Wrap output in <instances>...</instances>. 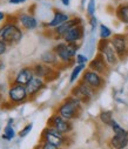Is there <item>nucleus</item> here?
Wrapping results in <instances>:
<instances>
[{"mask_svg": "<svg viewBox=\"0 0 128 149\" xmlns=\"http://www.w3.org/2000/svg\"><path fill=\"white\" fill-rule=\"evenodd\" d=\"M22 35L24 32L17 21V17L14 15L13 20H10L7 17L6 21L0 27V40L6 42L8 46H14L21 41Z\"/></svg>", "mask_w": 128, "mask_h": 149, "instance_id": "nucleus-1", "label": "nucleus"}, {"mask_svg": "<svg viewBox=\"0 0 128 149\" xmlns=\"http://www.w3.org/2000/svg\"><path fill=\"white\" fill-rule=\"evenodd\" d=\"M82 104L83 103L79 99L73 95H69L57 107L55 113L68 121H73L81 115Z\"/></svg>", "mask_w": 128, "mask_h": 149, "instance_id": "nucleus-2", "label": "nucleus"}, {"mask_svg": "<svg viewBox=\"0 0 128 149\" xmlns=\"http://www.w3.org/2000/svg\"><path fill=\"white\" fill-rule=\"evenodd\" d=\"M80 46L79 44H66L65 41L58 42L52 49L55 52L60 63L62 66H71L75 63V56Z\"/></svg>", "mask_w": 128, "mask_h": 149, "instance_id": "nucleus-3", "label": "nucleus"}, {"mask_svg": "<svg viewBox=\"0 0 128 149\" xmlns=\"http://www.w3.org/2000/svg\"><path fill=\"white\" fill-rule=\"evenodd\" d=\"M40 142H47V143L54 144L57 147L65 148L71 143V139L68 135H64L60 132H58L55 128L47 126L41 132Z\"/></svg>", "mask_w": 128, "mask_h": 149, "instance_id": "nucleus-4", "label": "nucleus"}, {"mask_svg": "<svg viewBox=\"0 0 128 149\" xmlns=\"http://www.w3.org/2000/svg\"><path fill=\"white\" fill-rule=\"evenodd\" d=\"M95 94H97V91H94L92 87H90L87 84H85L81 80L71 91V95L79 99L82 103H90L94 99Z\"/></svg>", "mask_w": 128, "mask_h": 149, "instance_id": "nucleus-5", "label": "nucleus"}, {"mask_svg": "<svg viewBox=\"0 0 128 149\" xmlns=\"http://www.w3.org/2000/svg\"><path fill=\"white\" fill-rule=\"evenodd\" d=\"M32 68H33V72H34V75L38 77V78L44 79L46 82L53 81V80H55L59 77L58 68L47 66V65L42 63V62H35V63H33L32 65Z\"/></svg>", "mask_w": 128, "mask_h": 149, "instance_id": "nucleus-6", "label": "nucleus"}, {"mask_svg": "<svg viewBox=\"0 0 128 149\" xmlns=\"http://www.w3.org/2000/svg\"><path fill=\"white\" fill-rule=\"evenodd\" d=\"M98 52L102 54L104 59L106 60V62L108 63L109 67H114L119 63L120 59L116 54V52L114 51L113 46L111 45L109 40H99L98 42Z\"/></svg>", "mask_w": 128, "mask_h": 149, "instance_id": "nucleus-7", "label": "nucleus"}, {"mask_svg": "<svg viewBox=\"0 0 128 149\" xmlns=\"http://www.w3.org/2000/svg\"><path fill=\"white\" fill-rule=\"evenodd\" d=\"M81 81L87 84L90 87H92L97 92L102 89L105 87V84H106V80H105L104 75H101V74H99L94 70H91L90 68H86L85 72L82 73Z\"/></svg>", "mask_w": 128, "mask_h": 149, "instance_id": "nucleus-8", "label": "nucleus"}, {"mask_svg": "<svg viewBox=\"0 0 128 149\" xmlns=\"http://www.w3.org/2000/svg\"><path fill=\"white\" fill-rule=\"evenodd\" d=\"M7 99L13 106H18V104L26 102L29 97H28V94H27L25 86L11 84V86L7 91Z\"/></svg>", "mask_w": 128, "mask_h": 149, "instance_id": "nucleus-9", "label": "nucleus"}, {"mask_svg": "<svg viewBox=\"0 0 128 149\" xmlns=\"http://www.w3.org/2000/svg\"><path fill=\"white\" fill-rule=\"evenodd\" d=\"M111 45L116 52L120 60H125L128 56V38L127 34H115L111 38Z\"/></svg>", "mask_w": 128, "mask_h": 149, "instance_id": "nucleus-10", "label": "nucleus"}, {"mask_svg": "<svg viewBox=\"0 0 128 149\" xmlns=\"http://www.w3.org/2000/svg\"><path fill=\"white\" fill-rule=\"evenodd\" d=\"M47 126H51V127L55 128L58 132H60L64 135H69L73 132V123H72V121H68V120L61 118L57 113H54L48 119Z\"/></svg>", "mask_w": 128, "mask_h": 149, "instance_id": "nucleus-11", "label": "nucleus"}, {"mask_svg": "<svg viewBox=\"0 0 128 149\" xmlns=\"http://www.w3.org/2000/svg\"><path fill=\"white\" fill-rule=\"evenodd\" d=\"M79 25H82V19L80 17H73V18H69V20H67L65 24L55 27L52 29V33H53V36H54V39H62L65 34L71 31L73 27L75 26H79Z\"/></svg>", "mask_w": 128, "mask_h": 149, "instance_id": "nucleus-12", "label": "nucleus"}, {"mask_svg": "<svg viewBox=\"0 0 128 149\" xmlns=\"http://www.w3.org/2000/svg\"><path fill=\"white\" fill-rule=\"evenodd\" d=\"M34 77H35V75H34V72H33L32 66H25V67L20 68V69L14 74V78H13V80H12V84L26 86Z\"/></svg>", "mask_w": 128, "mask_h": 149, "instance_id": "nucleus-13", "label": "nucleus"}, {"mask_svg": "<svg viewBox=\"0 0 128 149\" xmlns=\"http://www.w3.org/2000/svg\"><path fill=\"white\" fill-rule=\"evenodd\" d=\"M88 68L91 70H94V72L101 74V75H106V74L109 72V68L111 67L108 66V63L104 59L102 54L98 52V54L88 62Z\"/></svg>", "mask_w": 128, "mask_h": 149, "instance_id": "nucleus-14", "label": "nucleus"}, {"mask_svg": "<svg viewBox=\"0 0 128 149\" xmlns=\"http://www.w3.org/2000/svg\"><path fill=\"white\" fill-rule=\"evenodd\" d=\"M46 81L41 78H38V77H34L25 87H26V91H27V94H28V97L29 100H33L42 89L46 87Z\"/></svg>", "mask_w": 128, "mask_h": 149, "instance_id": "nucleus-15", "label": "nucleus"}, {"mask_svg": "<svg viewBox=\"0 0 128 149\" xmlns=\"http://www.w3.org/2000/svg\"><path fill=\"white\" fill-rule=\"evenodd\" d=\"M85 36V27L83 25H79L73 27L71 31H68L65 36L62 38V40L66 44H79Z\"/></svg>", "mask_w": 128, "mask_h": 149, "instance_id": "nucleus-16", "label": "nucleus"}, {"mask_svg": "<svg viewBox=\"0 0 128 149\" xmlns=\"http://www.w3.org/2000/svg\"><path fill=\"white\" fill-rule=\"evenodd\" d=\"M17 21L19 25H21V27L27 31H32L38 27V20L35 19V17L31 13H26V12H19L17 15Z\"/></svg>", "mask_w": 128, "mask_h": 149, "instance_id": "nucleus-17", "label": "nucleus"}, {"mask_svg": "<svg viewBox=\"0 0 128 149\" xmlns=\"http://www.w3.org/2000/svg\"><path fill=\"white\" fill-rule=\"evenodd\" d=\"M111 149H126L128 147V130H125L120 134H113L108 141Z\"/></svg>", "mask_w": 128, "mask_h": 149, "instance_id": "nucleus-18", "label": "nucleus"}, {"mask_svg": "<svg viewBox=\"0 0 128 149\" xmlns=\"http://www.w3.org/2000/svg\"><path fill=\"white\" fill-rule=\"evenodd\" d=\"M40 62L45 63L47 66H51V67H54V68H59V66L61 65L53 49H48L42 53L40 55Z\"/></svg>", "mask_w": 128, "mask_h": 149, "instance_id": "nucleus-19", "label": "nucleus"}, {"mask_svg": "<svg viewBox=\"0 0 128 149\" xmlns=\"http://www.w3.org/2000/svg\"><path fill=\"white\" fill-rule=\"evenodd\" d=\"M69 18H71V17H69L67 13H64V12H61V11H59V10H55L53 18L46 24V27H50V28L53 29V28H55V27H58V26L65 24L67 20H69Z\"/></svg>", "mask_w": 128, "mask_h": 149, "instance_id": "nucleus-20", "label": "nucleus"}, {"mask_svg": "<svg viewBox=\"0 0 128 149\" xmlns=\"http://www.w3.org/2000/svg\"><path fill=\"white\" fill-rule=\"evenodd\" d=\"M115 15L122 24L128 25V3L120 4L115 10Z\"/></svg>", "mask_w": 128, "mask_h": 149, "instance_id": "nucleus-21", "label": "nucleus"}, {"mask_svg": "<svg viewBox=\"0 0 128 149\" xmlns=\"http://www.w3.org/2000/svg\"><path fill=\"white\" fill-rule=\"evenodd\" d=\"M85 69H86V65H75L69 74V84H74L81 75V73L85 72Z\"/></svg>", "mask_w": 128, "mask_h": 149, "instance_id": "nucleus-22", "label": "nucleus"}, {"mask_svg": "<svg viewBox=\"0 0 128 149\" xmlns=\"http://www.w3.org/2000/svg\"><path fill=\"white\" fill-rule=\"evenodd\" d=\"M99 36L101 40H111V38L113 36V32L108 26L101 24L99 25Z\"/></svg>", "mask_w": 128, "mask_h": 149, "instance_id": "nucleus-23", "label": "nucleus"}, {"mask_svg": "<svg viewBox=\"0 0 128 149\" xmlns=\"http://www.w3.org/2000/svg\"><path fill=\"white\" fill-rule=\"evenodd\" d=\"M99 120H100L104 125L111 127V125H112V122H113V120H114V118H113V111H112V110H102L101 113L99 114Z\"/></svg>", "mask_w": 128, "mask_h": 149, "instance_id": "nucleus-24", "label": "nucleus"}, {"mask_svg": "<svg viewBox=\"0 0 128 149\" xmlns=\"http://www.w3.org/2000/svg\"><path fill=\"white\" fill-rule=\"evenodd\" d=\"M15 136V130L14 128L12 127V125H7L5 128H4V133L1 135V139L3 140H6V141H11L13 140Z\"/></svg>", "mask_w": 128, "mask_h": 149, "instance_id": "nucleus-25", "label": "nucleus"}, {"mask_svg": "<svg viewBox=\"0 0 128 149\" xmlns=\"http://www.w3.org/2000/svg\"><path fill=\"white\" fill-rule=\"evenodd\" d=\"M86 13L90 19L95 17V0H88L86 6Z\"/></svg>", "mask_w": 128, "mask_h": 149, "instance_id": "nucleus-26", "label": "nucleus"}, {"mask_svg": "<svg viewBox=\"0 0 128 149\" xmlns=\"http://www.w3.org/2000/svg\"><path fill=\"white\" fill-rule=\"evenodd\" d=\"M32 129H33V123H27V125L19 132V137H25V136H27V135L32 132Z\"/></svg>", "mask_w": 128, "mask_h": 149, "instance_id": "nucleus-27", "label": "nucleus"}, {"mask_svg": "<svg viewBox=\"0 0 128 149\" xmlns=\"http://www.w3.org/2000/svg\"><path fill=\"white\" fill-rule=\"evenodd\" d=\"M88 62V58L85 54H76L75 56V65H86Z\"/></svg>", "mask_w": 128, "mask_h": 149, "instance_id": "nucleus-28", "label": "nucleus"}, {"mask_svg": "<svg viewBox=\"0 0 128 149\" xmlns=\"http://www.w3.org/2000/svg\"><path fill=\"white\" fill-rule=\"evenodd\" d=\"M111 128H112V130H113L114 134H120V133H122V132L126 130L125 128H122V127L116 122V120H113V122H112V125H111Z\"/></svg>", "mask_w": 128, "mask_h": 149, "instance_id": "nucleus-29", "label": "nucleus"}, {"mask_svg": "<svg viewBox=\"0 0 128 149\" xmlns=\"http://www.w3.org/2000/svg\"><path fill=\"white\" fill-rule=\"evenodd\" d=\"M39 147H40L41 149H64V148L57 147V146L51 144V143H47V142H40V143H39Z\"/></svg>", "mask_w": 128, "mask_h": 149, "instance_id": "nucleus-30", "label": "nucleus"}, {"mask_svg": "<svg viewBox=\"0 0 128 149\" xmlns=\"http://www.w3.org/2000/svg\"><path fill=\"white\" fill-rule=\"evenodd\" d=\"M8 49V45L6 42H4L3 40H0V56L4 55Z\"/></svg>", "mask_w": 128, "mask_h": 149, "instance_id": "nucleus-31", "label": "nucleus"}, {"mask_svg": "<svg viewBox=\"0 0 128 149\" xmlns=\"http://www.w3.org/2000/svg\"><path fill=\"white\" fill-rule=\"evenodd\" d=\"M90 25H91L92 31H94V29H95V27H97V25H98V19H97L95 17L91 18V19H90Z\"/></svg>", "mask_w": 128, "mask_h": 149, "instance_id": "nucleus-32", "label": "nucleus"}, {"mask_svg": "<svg viewBox=\"0 0 128 149\" xmlns=\"http://www.w3.org/2000/svg\"><path fill=\"white\" fill-rule=\"evenodd\" d=\"M27 0H8V3L12 4V5H21V4H25Z\"/></svg>", "mask_w": 128, "mask_h": 149, "instance_id": "nucleus-33", "label": "nucleus"}, {"mask_svg": "<svg viewBox=\"0 0 128 149\" xmlns=\"http://www.w3.org/2000/svg\"><path fill=\"white\" fill-rule=\"evenodd\" d=\"M6 19H7V15L3 11H0V24H4L6 21Z\"/></svg>", "mask_w": 128, "mask_h": 149, "instance_id": "nucleus-34", "label": "nucleus"}, {"mask_svg": "<svg viewBox=\"0 0 128 149\" xmlns=\"http://www.w3.org/2000/svg\"><path fill=\"white\" fill-rule=\"evenodd\" d=\"M60 1L64 6H69V4H71V0H60Z\"/></svg>", "mask_w": 128, "mask_h": 149, "instance_id": "nucleus-35", "label": "nucleus"}, {"mask_svg": "<svg viewBox=\"0 0 128 149\" xmlns=\"http://www.w3.org/2000/svg\"><path fill=\"white\" fill-rule=\"evenodd\" d=\"M4 68V62L3 61H0V70H1Z\"/></svg>", "mask_w": 128, "mask_h": 149, "instance_id": "nucleus-36", "label": "nucleus"}, {"mask_svg": "<svg viewBox=\"0 0 128 149\" xmlns=\"http://www.w3.org/2000/svg\"><path fill=\"white\" fill-rule=\"evenodd\" d=\"M35 149H41V148H40V147H39V146H38V147H36V148H35Z\"/></svg>", "mask_w": 128, "mask_h": 149, "instance_id": "nucleus-37", "label": "nucleus"}, {"mask_svg": "<svg viewBox=\"0 0 128 149\" xmlns=\"http://www.w3.org/2000/svg\"><path fill=\"white\" fill-rule=\"evenodd\" d=\"M0 87H1V82H0Z\"/></svg>", "mask_w": 128, "mask_h": 149, "instance_id": "nucleus-38", "label": "nucleus"}, {"mask_svg": "<svg viewBox=\"0 0 128 149\" xmlns=\"http://www.w3.org/2000/svg\"><path fill=\"white\" fill-rule=\"evenodd\" d=\"M127 38H128V34H127Z\"/></svg>", "mask_w": 128, "mask_h": 149, "instance_id": "nucleus-39", "label": "nucleus"}]
</instances>
